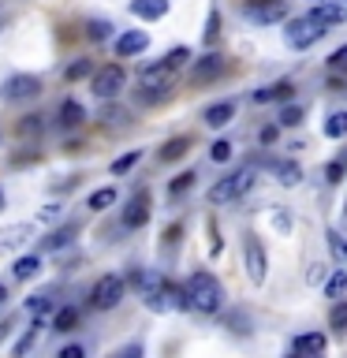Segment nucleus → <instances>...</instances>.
I'll use <instances>...</instances> for the list:
<instances>
[{"instance_id":"53","label":"nucleus","mask_w":347,"mask_h":358,"mask_svg":"<svg viewBox=\"0 0 347 358\" xmlns=\"http://www.w3.org/2000/svg\"><path fill=\"white\" fill-rule=\"evenodd\" d=\"M291 358H321V355H295V351H291Z\"/></svg>"},{"instance_id":"25","label":"nucleus","mask_w":347,"mask_h":358,"mask_svg":"<svg viewBox=\"0 0 347 358\" xmlns=\"http://www.w3.org/2000/svg\"><path fill=\"white\" fill-rule=\"evenodd\" d=\"M325 239H329V254H332V262L336 265H347V239L336 228H329V235H325Z\"/></svg>"},{"instance_id":"23","label":"nucleus","mask_w":347,"mask_h":358,"mask_svg":"<svg viewBox=\"0 0 347 358\" xmlns=\"http://www.w3.org/2000/svg\"><path fill=\"white\" fill-rule=\"evenodd\" d=\"M273 172H276V183H284V187H295L299 179H302L299 161H276V164H273Z\"/></svg>"},{"instance_id":"12","label":"nucleus","mask_w":347,"mask_h":358,"mask_svg":"<svg viewBox=\"0 0 347 358\" xmlns=\"http://www.w3.org/2000/svg\"><path fill=\"white\" fill-rule=\"evenodd\" d=\"M243 254H246V276H250L254 284H262L265 280V250H262V243H257L254 235H246Z\"/></svg>"},{"instance_id":"14","label":"nucleus","mask_w":347,"mask_h":358,"mask_svg":"<svg viewBox=\"0 0 347 358\" xmlns=\"http://www.w3.org/2000/svg\"><path fill=\"white\" fill-rule=\"evenodd\" d=\"M150 49V34L146 30H123L116 38V56H139Z\"/></svg>"},{"instance_id":"54","label":"nucleus","mask_w":347,"mask_h":358,"mask_svg":"<svg viewBox=\"0 0 347 358\" xmlns=\"http://www.w3.org/2000/svg\"><path fill=\"white\" fill-rule=\"evenodd\" d=\"M0 209H4V190H0Z\"/></svg>"},{"instance_id":"27","label":"nucleus","mask_w":347,"mask_h":358,"mask_svg":"<svg viewBox=\"0 0 347 358\" xmlns=\"http://www.w3.org/2000/svg\"><path fill=\"white\" fill-rule=\"evenodd\" d=\"M86 75H94V64H90L86 56H78V60H71V64H67V71H64L67 83H78V78H86Z\"/></svg>"},{"instance_id":"39","label":"nucleus","mask_w":347,"mask_h":358,"mask_svg":"<svg viewBox=\"0 0 347 358\" xmlns=\"http://www.w3.org/2000/svg\"><path fill=\"white\" fill-rule=\"evenodd\" d=\"M194 172H179L176 179H172V187H168V194H183V190H190V187H194Z\"/></svg>"},{"instance_id":"40","label":"nucleus","mask_w":347,"mask_h":358,"mask_svg":"<svg viewBox=\"0 0 347 358\" xmlns=\"http://www.w3.org/2000/svg\"><path fill=\"white\" fill-rule=\"evenodd\" d=\"M209 157H213L217 164H224V161L232 157V142H228V138H217V142L209 145Z\"/></svg>"},{"instance_id":"15","label":"nucleus","mask_w":347,"mask_h":358,"mask_svg":"<svg viewBox=\"0 0 347 358\" xmlns=\"http://www.w3.org/2000/svg\"><path fill=\"white\" fill-rule=\"evenodd\" d=\"M232 120H235V101H217V105H209L206 112H201V123L213 127V131L228 127Z\"/></svg>"},{"instance_id":"10","label":"nucleus","mask_w":347,"mask_h":358,"mask_svg":"<svg viewBox=\"0 0 347 358\" xmlns=\"http://www.w3.org/2000/svg\"><path fill=\"white\" fill-rule=\"evenodd\" d=\"M153 313H176V310H190V299H187V287H176L168 284L161 295H157L153 302H146Z\"/></svg>"},{"instance_id":"47","label":"nucleus","mask_w":347,"mask_h":358,"mask_svg":"<svg viewBox=\"0 0 347 358\" xmlns=\"http://www.w3.org/2000/svg\"><path fill=\"white\" fill-rule=\"evenodd\" d=\"M329 67H332V71H336V67H347V45H340V49L329 56Z\"/></svg>"},{"instance_id":"21","label":"nucleus","mask_w":347,"mask_h":358,"mask_svg":"<svg viewBox=\"0 0 347 358\" xmlns=\"http://www.w3.org/2000/svg\"><path fill=\"white\" fill-rule=\"evenodd\" d=\"M291 351L295 355H321L325 351V336L321 332H302L291 340Z\"/></svg>"},{"instance_id":"46","label":"nucleus","mask_w":347,"mask_h":358,"mask_svg":"<svg viewBox=\"0 0 347 358\" xmlns=\"http://www.w3.org/2000/svg\"><path fill=\"white\" fill-rule=\"evenodd\" d=\"M60 213H64L60 206H45V209L38 213V220H41V224H52V220H60Z\"/></svg>"},{"instance_id":"4","label":"nucleus","mask_w":347,"mask_h":358,"mask_svg":"<svg viewBox=\"0 0 347 358\" xmlns=\"http://www.w3.org/2000/svg\"><path fill=\"white\" fill-rule=\"evenodd\" d=\"M123 291H127V280H123L120 273L101 276L97 284L90 287V306H94V310H116L123 302Z\"/></svg>"},{"instance_id":"29","label":"nucleus","mask_w":347,"mask_h":358,"mask_svg":"<svg viewBox=\"0 0 347 358\" xmlns=\"http://www.w3.org/2000/svg\"><path fill=\"white\" fill-rule=\"evenodd\" d=\"M52 310V299L49 295H30V302H27V313L34 321H45V313Z\"/></svg>"},{"instance_id":"30","label":"nucleus","mask_w":347,"mask_h":358,"mask_svg":"<svg viewBox=\"0 0 347 358\" xmlns=\"http://www.w3.org/2000/svg\"><path fill=\"white\" fill-rule=\"evenodd\" d=\"M112 30H116V27H112V22H105V19H90V22H86V38H90V41H105V38H112Z\"/></svg>"},{"instance_id":"24","label":"nucleus","mask_w":347,"mask_h":358,"mask_svg":"<svg viewBox=\"0 0 347 358\" xmlns=\"http://www.w3.org/2000/svg\"><path fill=\"white\" fill-rule=\"evenodd\" d=\"M78 324V310L75 306H60L52 313V332H75Z\"/></svg>"},{"instance_id":"33","label":"nucleus","mask_w":347,"mask_h":358,"mask_svg":"<svg viewBox=\"0 0 347 358\" xmlns=\"http://www.w3.org/2000/svg\"><path fill=\"white\" fill-rule=\"evenodd\" d=\"M325 134H329V138H344L347 134V112H332V116L325 120Z\"/></svg>"},{"instance_id":"18","label":"nucleus","mask_w":347,"mask_h":358,"mask_svg":"<svg viewBox=\"0 0 347 358\" xmlns=\"http://www.w3.org/2000/svg\"><path fill=\"white\" fill-rule=\"evenodd\" d=\"M168 8H172V0H131V15L134 19H146V22L164 19Z\"/></svg>"},{"instance_id":"42","label":"nucleus","mask_w":347,"mask_h":358,"mask_svg":"<svg viewBox=\"0 0 347 358\" xmlns=\"http://www.w3.org/2000/svg\"><path fill=\"white\" fill-rule=\"evenodd\" d=\"M41 120H45V116H38V112H34V116H27V120H22L19 127H15V131H19V134H38V131L45 127Z\"/></svg>"},{"instance_id":"55","label":"nucleus","mask_w":347,"mask_h":358,"mask_svg":"<svg viewBox=\"0 0 347 358\" xmlns=\"http://www.w3.org/2000/svg\"><path fill=\"white\" fill-rule=\"evenodd\" d=\"M313 4H321V0H313Z\"/></svg>"},{"instance_id":"26","label":"nucleus","mask_w":347,"mask_h":358,"mask_svg":"<svg viewBox=\"0 0 347 358\" xmlns=\"http://www.w3.org/2000/svg\"><path fill=\"white\" fill-rule=\"evenodd\" d=\"M90 209H108V206H116V187H101V190H94V194H90V201H86Z\"/></svg>"},{"instance_id":"19","label":"nucleus","mask_w":347,"mask_h":358,"mask_svg":"<svg viewBox=\"0 0 347 358\" xmlns=\"http://www.w3.org/2000/svg\"><path fill=\"white\" fill-rule=\"evenodd\" d=\"M291 94H295V86L288 83V78H280V83L273 86H262V90H254V105H269V101H291Z\"/></svg>"},{"instance_id":"50","label":"nucleus","mask_w":347,"mask_h":358,"mask_svg":"<svg viewBox=\"0 0 347 358\" xmlns=\"http://www.w3.org/2000/svg\"><path fill=\"white\" fill-rule=\"evenodd\" d=\"M306 280H310V284H325V265H313Z\"/></svg>"},{"instance_id":"6","label":"nucleus","mask_w":347,"mask_h":358,"mask_svg":"<svg viewBox=\"0 0 347 358\" xmlns=\"http://www.w3.org/2000/svg\"><path fill=\"white\" fill-rule=\"evenodd\" d=\"M325 34L321 22H313L310 15H299V19H288V30H284V41L291 49H310V45H318V38Z\"/></svg>"},{"instance_id":"45","label":"nucleus","mask_w":347,"mask_h":358,"mask_svg":"<svg viewBox=\"0 0 347 358\" xmlns=\"http://www.w3.org/2000/svg\"><path fill=\"white\" fill-rule=\"evenodd\" d=\"M56 358H86V347L83 343H67V347L56 351Z\"/></svg>"},{"instance_id":"34","label":"nucleus","mask_w":347,"mask_h":358,"mask_svg":"<svg viewBox=\"0 0 347 358\" xmlns=\"http://www.w3.org/2000/svg\"><path fill=\"white\" fill-rule=\"evenodd\" d=\"M187 145H190V138H172V142H164V145H161V161H179V157L187 153Z\"/></svg>"},{"instance_id":"20","label":"nucleus","mask_w":347,"mask_h":358,"mask_svg":"<svg viewBox=\"0 0 347 358\" xmlns=\"http://www.w3.org/2000/svg\"><path fill=\"white\" fill-rule=\"evenodd\" d=\"M83 120H86V108L78 105L75 97H67L64 105H60V112H56V123H60L64 131H75V127H83Z\"/></svg>"},{"instance_id":"37","label":"nucleus","mask_w":347,"mask_h":358,"mask_svg":"<svg viewBox=\"0 0 347 358\" xmlns=\"http://www.w3.org/2000/svg\"><path fill=\"white\" fill-rule=\"evenodd\" d=\"M101 120H105V127H123V123H127V112H123V108H116V105H105V108H101Z\"/></svg>"},{"instance_id":"16","label":"nucleus","mask_w":347,"mask_h":358,"mask_svg":"<svg viewBox=\"0 0 347 358\" xmlns=\"http://www.w3.org/2000/svg\"><path fill=\"white\" fill-rule=\"evenodd\" d=\"M150 220V194H134L131 198V206L123 209V228H142V224Z\"/></svg>"},{"instance_id":"5","label":"nucleus","mask_w":347,"mask_h":358,"mask_svg":"<svg viewBox=\"0 0 347 358\" xmlns=\"http://www.w3.org/2000/svg\"><path fill=\"white\" fill-rule=\"evenodd\" d=\"M243 19L257 22V27H273V22L288 19V4H284V0H246V4H243Z\"/></svg>"},{"instance_id":"38","label":"nucleus","mask_w":347,"mask_h":358,"mask_svg":"<svg viewBox=\"0 0 347 358\" xmlns=\"http://www.w3.org/2000/svg\"><path fill=\"white\" fill-rule=\"evenodd\" d=\"M38 329H41V321H34L30 329H27V336H22V340L15 343V358H22V355H27L30 347H34V340H38Z\"/></svg>"},{"instance_id":"22","label":"nucleus","mask_w":347,"mask_h":358,"mask_svg":"<svg viewBox=\"0 0 347 358\" xmlns=\"http://www.w3.org/2000/svg\"><path fill=\"white\" fill-rule=\"evenodd\" d=\"M41 268V257L38 254H27V257H15V265H11V276L15 280H34Z\"/></svg>"},{"instance_id":"32","label":"nucleus","mask_w":347,"mask_h":358,"mask_svg":"<svg viewBox=\"0 0 347 358\" xmlns=\"http://www.w3.org/2000/svg\"><path fill=\"white\" fill-rule=\"evenodd\" d=\"M329 324H332V332H336V336H347V302H344V299L332 306V313H329Z\"/></svg>"},{"instance_id":"11","label":"nucleus","mask_w":347,"mask_h":358,"mask_svg":"<svg viewBox=\"0 0 347 358\" xmlns=\"http://www.w3.org/2000/svg\"><path fill=\"white\" fill-rule=\"evenodd\" d=\"M176 67L168 60H157V64H146L139 71V86L142 90H168V83H172Z\"/></svg>"},{"instance_id":"7","label":"nucleus","mask_w":347,"mask_h":358,"mask_svg":"<svg viewBox=\"0 0 347 358\" xmlns=\"http://www.w3.org/2000/svg\"><path fill=\"white\" fill-rule=\"evenodd\" d=\"M224 71H228V56L224 52H206V56H198L194 71H190V86H209V83H217Z\"/></svg>"},{"instance_id":"3","label":"nucleus","mask_w":347,"mask_h":358,"mask_svg":"<svg viewBox=\"0 0 347 358\" xmlns=\"http://www.w3.org/2000/svg\"><path fill=\"white\" fill-rule=\"evenodd\" d=\"M123 86H127V71H123L120 64H105L90 75V90H94V97H101V101H116L123 94Z\"/></svg>"},{"instance_id":"8","label":"nucleus","mask_w":347,"mask_h":358,"mask_svg":"<svg viewBox=\"0 0 347 358\" xmlns=\"http://www.w3.org/2000/svg\"><path fill=\"white\" fill-rule=\"evenodd\" d=\"M131 284H134V291H139L142 302H153V299L168 287V276L161 273V268H134V273H131Z\"/></svg>"},{"instance_id":"2","label":"nucleus","mask_w":347,"mask_h":358,"mask_svg":"<svg viewBox=\"0 0 347 358\" xmlns=\"http://www.w3.org/2000/svg\"><path fill=\"white\" fill-rule=\"evenodd\" d=\"M254 176H257V168H254V164L235 168L232 176H224V179H217V183L209 187V201H213V206H228V201L243 198L246 190L254 187Z\"/></svg>"},{"instance_id":"17","label":"nucleus","mask_w":347,"mask_h":358,"mask_svg":"<svg viewBox=\"0 0 347 358\" xmlns=\"http://www.w3.org/2000/svg\"><path fill=\"white\" fill-rule=\"evenodd\" d=\"M75 235H78V224H64V228L49 231V235L41 239V254H60L64 246H71Z\"/></svg>"},{"instance_id":"13","label":"nucleus","mask_w":347,"mask_h":358,"mask_svg":"<svg viewBox=\"0 0 347 358\" xmlns=\"http://www.w3.org/2000/svg\"><path fill=\"white\" fill-rule=\"evenodd\" d=\"M306 15L313 19V22H321L325 30L329 27H340V22H347V8H340V4H329V0H321V4H313Z\"/></svg>"},{"instance_id":"41","label":"nucleus","mask_w":347,"mask_h":358,"mask_svg":"<svg viewBox=\"0 0 347 358\" xmlns=\"http://www.w3.org/2000/svg\"><path fill=\"white\" fill-rule=\"evenodd\" d=\"M217 38H220V11L213 8V11H209V19H206V41H209V45H217Z\"/></svg>"},{"instance_id":"28","label":"nucleus","mask_w":347,"mask_h":358,"mask_svg":"<svg viewBox=\"0 0 347 358\" xmlns=\"http://www.w3.org/2000/svg\"><path fill=\"white\" fill-rule=\"evenodd\" d=\"M344 291H347V268H336V273L325 280V295H329V299H340Z\"/></svg>"},{"instance_id":"52","label":"nucleus","mask_w":347,"mask_h":358,"mask_svg":"<svg viewBox=\"0 0 347 358\" xmlns=\"http://www.w3.org/2000/svg\"><path fill=\"white\" fill-rule=\"evenodd\" d=\"M4 299H8V291H4V284H0V306H4Z\"/></svg>"},{"instance_id":"44","label":"nucleus","mask_w":347,"mask_h":358,"mask_svg":"<svg viewBox=\"0 0 347 358\" xmlns=\"http://www.w3.org/2000/svg\"><path fill=\"white\" fill-rule=\"evenodd\" d=\"M344 172H347V164H344V161H332L329 168H325V179H329V183H340Z\"/></svg>"},{"instance_id":"36","label":"nucleus","mask_w":347,"mask_h":358,"mask_svg":"<svg viewBox=\"0 0 347 358\" xmlns=\"http://www.w3.org/2000/svg\"><path fill=\"white\" fill-rule=\"evenodd\" d=\"M302 116H306V112H302L299 105H284V112L276 116V123H280V127H299Z\"/></svg>"},{"instance_id":"51","label":"nucleus","mask_w":347,"mask_h":358,"mask_svg":"<svg viewBox=\"0 0 347 358\" xmlns=\"http://www.w3.org/2000/svg\"><path fill=\"white\" fill-rule=\"evenodd\" d=\"M11 329H15V317H4V321H0V343L8 340V332H11Z\"/></svg>"},{"instance_id":"35","label":"nucleus","mask_w":347,"mask_h":358,"mask_svg":"<svg viewBox=\"0 0 347 358\" xmlns=\"http://www.w3.org/2000/svg\"><path fill=\"white\" fill-rule=\"evenodd\" d=\"M139 157H142V150H131V153H123V157H116L112 161V176H127L134 164H139Z\"/></svg>"},{"instance_id":"49","label":"nucleus","mask_w":347,"mask_h":358,"mask_svg":"<svg viewBox=\"0 0 347 358\" xmlns=\"http://www.w3.org/2000/svg\"><path fill=\"white\" fill-rule=\"evenodd\" d=\"M276 134H280L276 123H265V127H262V142H265V145H273V142H276Z\"/></svg>"},{"instance_id":"48","label":"nucleus","mask_w":347,"mask_h":358,"mask_svg":"<svg viewBox=\"0 0 347 358\" xmlns=\"http://www.w3.org/2000/svg\"><path fill=\"white\" fill-rule=\"evenodd\" d=\"M146 351H142V343H127L123 351H116V358H142Z\"/></svg>"},{"instance_id":"43","label":"nucleus","mask_w":347,"mask_h":358,"mask_svg":"<svg viewBox=\"0 0 347 358\" xmlns=\"http://www.w3.org/2000/svg\"><path fill=\"white\" fill-rule=\"evenodd\" d=\"M164 60H168V64H172L176 71H179V67H183V64L190 60V49H187V45H179V49H172V52L164 56Z\"/></svg>"},{"instance_id":"1","label":"nucleus","mask_w":347,"mask_h":358,"mask_svg":"<svg viewBox=\"0 0 347 358\" xmlns=\"http://www.w3.org/2000/svg\"><path fill=\"white\" fill-rule=\"evenodd\" d=\"M187 299H190V310L217 313L220 302H224V287H220V280L213 273L198 268V273H190V280H187Z\"/></svg>"},{"instance_id":"9","label":"nucleus","mask_w":347,"mask_h":358,"mask_svg":"<svg viewBox=\"0 0 347 358\" xmlns=\"http://www.w3.org/2000/svg\"><path fill=\"white\" fill-rule=\"evenodd\" d=\"M41 94V78L38 75H11L0 86V97L4 101H34Z\"/></svg>"},{"instance_id":"31","label":"nucleus","mask_w":347,"mask_h":358,"mask_svg":"<svg viewBox=\"0 0 347 358\" xmlns=\"http://www.w3.org/2000/svg\"><path fill=\"white\" fill-rule=\"evenodd\" d=\"M27 235H30V224H15V228H4V231H0V250H4V246L22 243Z\"/></svg>"}]
</instances>
